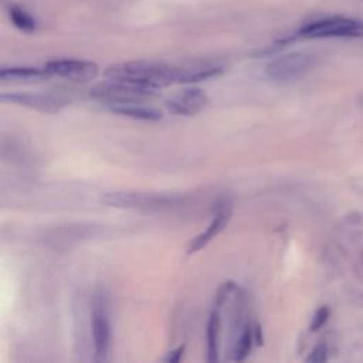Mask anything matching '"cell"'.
I'll use <instances>...</instances> for the list:
<instances>
[{
	"instance_id": "2",
	"label": "cell",
	"mask_w": 363,
	"mask_h": 363,
	"mask_svg": "<svg viewBox=\"0 0 363 363\" xmlns=\"http://www.w3.org/2000/svg\"><path fill=\"white\" fill-rule=\"evenodd\" d=\"M89 96L108 109L132 104H151L157 98L153 89H146L113 80H108L96 85L91 89Z\"/></svg>"
},
{
	"instance_id": "5",
	"label": "cell",
	"mask_w": 363,
	"mask_h": 363,
	"mask_svg": "<svg viewBox=\"0 0 363 363\" xmlns=\"http://www.w3.org/2000/svg\"><path fill=\"white\" fill-rule=\"evenodd\" d=\"M93 339L97 360H107L111 351V320L107 297L102 292L96 294L93 301Z\"/></svg>"
},
{
	"instance_id": "16",
	"label": "cell",
	"mask_w": 363,
	"mask_h": 363,
	"mask_svg": "<svg viewBox=\"0 0 363 363\" xmlns=\"http://www.w3.org/2000/svg\"><path fill=\"white\" fill-rule=\"evenodd\" d=\"M9 16L13 21V25L25 33H33L37 30V21L36 19L25 9L19 6H10L9 8Z\"/></svg>"
},
{
	"instance_id": "4",
	"label": "cell",
	"mask_w": 363,
	"mask_h": 363,
	"mask_svg": "<svg viewBox=\"0 0 363 363\" xmlns=\"http://www.w3.org/2000/svg\"><path fill=\"white\" fill-rule=\"evenodd\" d=\"M315 57L307 52H294L272 60L267 65V74L276 81H292L312 70Z\"/></svg>"
},
{
	"instance_id": "3",
	"label": "cell",
	"mask_w": 363,
	"mask_h": 363,
	"mask_svg": "<svg viewBox=\"0 0 363 363\" xmlns=\"http://www.w3.org/2000/svg\"><path fill=\"white\" fill-rule=\"evenodd\" d=\"M300 36L307 38L329 37H362L363 23L355 19L335 16L309 23L300 30Z\"/></svg>"
},
{
	"instance_id": "1",
	"label": "cell",
	"mask_w": 363,
	"mask_h": 363,
	"mask_svg": "<svg viewBox=\"0 0 363 363\" xmlns=\"http://www.w3.org/2000/svg\"><path fill=\"white\" fill-rule=\"evenodd\" d=\"M105 77L156 91L177 82V65L156 61H126L109 65Z\"/></svg>"
},
{
	"instance_id": "14",
	"label": "cell",
	"mask_w": 363,
	"mask_h": 363,
	"mask_svg": "<svg viewBox=\"0 0 363 363\" xmlns=\"http://www.w3.org/2000/svg\"><path fill=\"white\" fill-rule=\"evenodd\" d=\"M220 333H221L220 314L219 309H214L209 318V324H208V362L210 363L219 360Z\"/></svg>"
},
{
	"instance_id": "15",
	"label": "cell",
	"mask_w": 363,
	"mask_h": 363,
	"mask_svg": "<svg viewBox=\"0 0 363 363\" xmlns=\"http://www.w3.org/2000/svg\"><path fill=\"white\" fill-rule=\"evenodd\" d=\"M254 332L253 328L250 327V324H245L241 329V333L239 336V339L236 340L234 348L232 351V359L239 362V360H244L250 352H252V348L254 345Z\"/></svg>"
},
{
	"instance_id": "22",
	"label": "cell",
	"mask_w": 363,
	"mask_h": 363,
	"mask_svg": "<svg viewBox=\"0 0 363 363\" xmlns=\"http://www.w3.org/2000/svg\"><path fill=\"white\" fill-rule=\"evenodd\" d=\"M358 104H359V105L363 108V96L359 98V102H358Z\"/></svg>"
},
{
	"instance_id": "10",
	"label": "cell",
	"mask_w": 363,
	"mask_h": 363,
	"mask_svg": "<svg viewBox=\"0 0 363 363\" xmlns=\"http://www.w3.org/2000/svg\"><path fill=\"white\" fill-rule=\"evenodd\" d=\"M226 70L224 64L214 60H200L177 65V82L192 84L220 76Z\"/></svg>"
},
{
	"instance_id": "7",
	"label": "cell",
	"mask_w": 363,
	"mask_h": 363,
	"mask_svg": "<svg viewBox=\"0 0 363 363\" xmlns=\"http://www.w3.org/2000/svg\"><path fill=\"white\" fill-rule=\"evenodd\" d=\"M52 76H57L74 82H85L94 80L98 76L100 68L94 61L74 60V58H60L52 60L44 65Z\"/></svg>"
},
{
	"instance_id": "11",
	"label": "cell",
	"mask_w": 363,
	"mask_h": 363,
	"mask_svg": "<svg viewBox=\"0 0 363 363\" xmlns=\"http://www.w3.org/2000/svg\"><path fill=\"white\" fill-rule=\"evenodd\" d=\"M3 102H13L17 105H25L32 109L43 111V112H57L65 104L67 100L61 97H56L53 94H41V93H13V94H2Z\"/></svg>"
},
{
	"instance_id": "12",
	"label": "cell",
	"mask_w": 363,
	"mask_h": 363,
	"mask_svg": "<svg viewBox=\"0 0 363 363\" xmlns=\"http://www.w3.org/2000/svg\"><path fill=\"white\" fill-rule=\"evenodd\" d=\"M53 77L45 68L37 67H9L2 68L0 80L3 84H38Z\"/></svg>"
},
{
	"instance_id": "21",
	"label": "cell",
	"mask_w": 363,
	"mask_h": 363,
	"mask_svg": "<svg viewBox=\"0 0 363 363\" xmlns=\"http://www.w3.org/2000/svg\"><path fill=\"white\" fill-rule=\"evenodd\" d=\"M253 332H254V342H256V345H263V329H261V327L258 324L254 325Z\"/></svg>"
},
{
	"instance_id": "18",
	"label": "cell",
	"mask_w": 363,
	"mask_h": 363,
	"mask_svg": "<svg viewBox=\"0 0 363 363\" xmlns=\"http://www.w3.org/2000/svg\"><path fill=\"white\" fill-rule=\"evenodd\" d=\"M328 318H329V309L327 307H322L318 309L314 316H312V322H311V331H318V329H321L325 322L328 321Z\"/></svg>"
},
{
	"instance_id": "13",
	"label": "cell",
	"mask_w": 363,
	"mask_h": 363,
	"mask_svg": "<svg viewBox=\"0 0 363 363\" xmlns=\"http://www.w3.org/2000/svg\"><path fill=\"white\" fill-rule=\"evenodd\" d=\"M113 113H118L122 117H129L133 120L141 121H161L164 113L162 111L153 107L152 104H132V105H122L109 109Z\"/></svg>"
},
{
	"instance_id": "20",
	"label": "cell",
	"mask_w": 363,
	"mask_h": 363,
	"mask_svg": "<svg viewBox=\"0 0 363 363\" xmlns=\"http://www.w3.org/2000/svg\"><path fill=\"white\" fill-rule=\"evenodd\" d=\"M185 349L186 346L185 345H180L177 346L175 351L169 352V355L165 358V362H170V363H179L182 360V358H184L185 355Z\"/></svg>"
},
{
	"instance_id": "9",
	"label": "cell",
	"mask_w": 363,
	"mask_h": 363,
	"mask_svg": "<svg viewBox=\"0 0 363 363\" xmlns=\"http://www.w3.org/2000/svg\"><path fill=\"white\" fill-rule=\"evenodd\" d=\"M230 219H232V204L226 200L220 201L216 206V213L212 223L209 224L206 230L196 236L190 241L188 247V253L193 254L197 253L203 247H206L213 239H216L226 229V226L229 224Z\"/></svg>"
},
{
	"instance_id": "19",
	"label": "cell",
	"mask_w": 363,
	"mask_h": 363,
	"mask_svg": "<svg viewBox=\"0 0 363 363\" xmlns=\"http://www.w3.org/2000/svg\"><path fill=\"white\" fill-rule=\"evenodd\" d=\"M328 359V349L325 345H318L312 349L311 355L307 358V362L312 363H322Z\"/></svg>"
},
{
	"instance_id": "8",
	"label": "cell",
	"mask_w": 363,
	"mask_h": 363,
	"mask_svg": "<svg viewBox=\"0 0 363 363\" xmlns=\"http://www.w3.org/2000/svg\"><path fill=\"white\" fill-rule=\"evenodd\" d=\"M166 105L175 116L192 117L208 108L209 97L203 89L192 87L175 94L170 100H168Z\"/></svg>"
},
{
	"instance_id": "6",
	"label": "cell",
	"mask_w": 363,
	"mask_h": 363,
	"mask_svg": "<svg viewBox=\"0 0 363 363\" xmlns=\"http://www.w3.org/2000/svg\"><path fill=\"white\" fill-rule=\"evenodd\" d=\"M107 206L120 209H159L177 201L173 197L135 192H109L101 199Z\"/></svg>"
},
{
	"instance_id": "17",
	"label": "cell",
	"mask_w": 363,
	"mask_h": 363,
	"mask_svg": "<svg viewBox=\"0 0 363 363\" xmlns=\"http://www.w3.org/2000/svg\"><path fill=\"white\" fill-rule=\"evenodd\" d=\"M234 288H236V284L233 281H227L219 288L216 294V309L221 308L226 304V301L229 300V297L233 294Z\"/></svg>"
}]
</instances>
